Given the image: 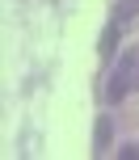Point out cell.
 Listing matches in <instances>:
<instances>
[{"mask_svg": "<svg viewBox=\"0 0 139 160\" xmlns=\"http://www.w3.org/2000/svg\"><path fill=\"white\" fill-rule=\"evenodd\" d=\"M110 139H114V122H110V114H101L97 118V135H93V143H97V152H106Z\"/></svg>", "mask_w": 139, "mask_h": 160, "instance_id": "cell-2", "label": "cell"}, {"mask_svg": "<svg viewBox=\"0 0 139 160\" xmlns=\"http://www.w3.org/2000/svg\"><path fill=\"white\" fill-rule=\"evenodd\" d=\"M122 156H127V160H135V156H139V143H131V148H122Z\"/></svg>", "mask_w": 139, "mask_h": 160, "instance_id": "cell-5", "label": "cell"}, {"mask_svg": "<svg viewBox=\"0 0 139 160\" xmlns=\"http://www.w3.org/2000/svg\"><path fill=\"white\" fill-rule=\"evenodd\" d=\"M131 88H139V47H131L122 59H118V68L110 72V84H106V97L110 101H122Z\"/></svg>", "mask_w": 139, "mask_h": 160, "instance_id": "cell-1", "label": "cell"}, {"mask_svg": "<svg viewBox=\"0 0 139 160\" xmlns=\"http://www.w3.org/2000/svg\"><path fill=\"white\" fill-rule=\"evenodd\" d=\"M135 13H139V0H122V4H118V13H114V17H118V21L127 25V21H131V17H135Z\"/></svg>", "mask_w": 139, "mask_h": 160, "instance_id": "cell-4", "label": "cell"}, {"mask_svg": "<svg viewBox=\"0 0 139 160\" xmlns=\"http://www.w3.org/2000/svg\"><path fill=\"white\" fill-rule=\"evenodd\" d=\"M118 30H122V21H118V17H114V21H110L106 25V34H101V55H114V38H118Z\"/></svg>", "mask_w": 139, "mask_h": 160, "instance_id": "cell-3", "label": "cell"}]
</instances>
